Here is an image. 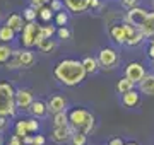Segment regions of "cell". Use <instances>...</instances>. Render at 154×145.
I'll list each match as a JSON object with an SVG mask.
<instances>
[{"instance_id":"6da1fadb","label":"cell","mask_w":154,"mask_h":145,"mask_svg":"<svg viewBox=\"0 0 154 145\" xmlns=\"http://www.w3.org/2000/svg\"><path fill=\"white\" fill-rule=\"evenodd\" d=\"M53 75L60 84L74 87V85H79L86 78L88 72L84 68L82 61L74 60V58H67V60H62L55 65Z\"/></svg>"},{"instance_id":"7a4b0ae2","label":"cell","mask_w":154,"mask_h":145,"mask_svg":"<svg viewBox=\"0 0 154 145\" xmlns=\"http://www.w3.org/2000/svg\"><path fill=\"white\" fill-rule=\"evenodd\" d=\"M69 125L74 132H82L89 135L94 130V116L84 108H75L69 113Z\"/></svg>"},{"instance_id":"3957f363","label":"cell","mask_w":154,"mask_h":145,"mask_svg":"<svg viewBox=\"0 0 154 145\" xmlns=\"http://www.w3.org/2000/svg\"><path fill=\"white\" fill-rule=\"evenodd\" d=\"M16 108V90L9 82H0V114L2 116H14Z\"/></svg>"},{"instance_id":"277c9868","label":"cell","mask_w":154,"mask_h":145,"mask_svg":"<svg viewBox=\"0 0 154 145\" xmlns=\"http://www.w3.org/2000/svg\"><path fill=\"white\" fill-rule=\"evenodd\" d=\"M22 45L26 48H31V46H38V43L41 39H45L43 33H41V26L36 24L34 21H29L24 28H22Z\"/></svg>"},{"instance_id":"5b68a950","label":"cell","mask_w":154,"mask_h":145,"mask_svg":"<svg viewBox=\"0 0 154 145\" xmlns=\"http://www.w3.org/2000/svg\"><path fill=\"white\" fill-rule=\"evenodd\" d=\"M34 63V55L29 50H12V55L5 65L7 68H26Z\"/></svg>"},{"instance_id":"8992f818","label":"cell","mask_w":154,"mask_h":145,"mask_svg":"<svg viewBox=\"0 0 154 145\" xmlns=\"http://www.w3.org/2000/svg\"><path fill=\"white\" fill-rule=\"evenodd\" d=\"M98 63H99V68L110 70L118 63V53L113 48H103L98 53Z\"/></svg>"},{"instance_id":"52a82bcc","label":"cell","mask_w":154,"mask_h":145,"mask_svg":"<svg viewBox=\"0 0 154 145\" xmlns=\"http://www.w3.org/2000/svg\"><path fill=\"white\" fill-rule=\"evenodd\" d=\"M144 75H146V67L142 63H139V61H130L125 67V77H128L135 84H139L142 80Z\"/></svg>"},{"instance_id":"ba28073f","label":"cell","mask_w":154,"mask_h":145,"mask_svg":"<svg viewBox=\"0 0 154 145\" xmlns=\"http://www.w3.org/2000/svg\"><path fill=\"white\" fill-rule=\"evenodd\" d=\"M149 12L146 10V9H142V7H134V9H128L127 10V16H125V21L127 22H130L132 26H137V28H140L144 22V19L147 17Z\"/></svg>"},{"instance_id":"9c48e42d","label":"cell","mask_w":154,"mask_h":145,"mask_svg":"<svg viewBox=\"0 0 154 145\" xmlns=\"http://www.w3.org/2000/svg\"><path fill=\"white\" fill-rule=\"evenodd\" d=\"M33 101H34L33 92L29 89H17L16 90V108L17 109H29Z\"/></svg>"},{"instance_id":"30bf717a","label":"cell","mask_w":154,"mask_h":145,"mask_svg":"<svg viewBox=\"0 0 154 145\" xmlns=\"http://www.w3.org/2000/svg\"><path fill=\"white\" fill-rule=\"evenodd\" d=\"M74 133V130H72L70 125H67V126H55L53 132H51V140L55 142V144H65L69 142Z\"/></svg>"},{"instance_id":"8fae6325","label":"cell","mask_w":154,"mask_h":145,"mask_svg":"<svg viewBox=\"0 0 154 145\" xmlns=\"http://www.w3.org/2000/svg\"><path fill=\"white\" fill-rule=\"evenodd\" d=\"M46 108H48V113H51V114H55V113H60V111H65L67 109V99L63 97V96H51L48 99V102H46Z\"/></svg>"},{"instance_id":"7c38bea8","label":"cell","mask_w":154,"mask_h":145,"mask_svg":"<svg viewBox=\"0 0 154 145\" xmlns=\"http://www.w3.org/2000/svg\"><path fill=\"white\" fill-rule=\"evenodd\" d=\"M122 104L125 108H137L140 104V90H128L125 94H122Z\"/></svg>"},{"instance_id":"4fadbf2b","label":"cell","mask_w":154,"mask_h":145,"mask_svg":"<svg viewBox=\"0 0 154 145\" xmlns=\"http://www.w3.org/2000/svg\"><path fill=\"white\" fill-rule=\"evenodd\" d=\"M139 90L140 94L146 96H154V73H146L144 78L139 82Z\"/></svg>"},{"instance_id":"5bb4252c","label":"cell","mask_w":154,"mask_h":145,"mask_svg":"<svg viewBox=\"0 0 154 145\" xmlns=\"http://www.w3.org/2000/svg\"><path fill=\"white\" fill-rule=\"evenodd\" d=\"M110 36L118 45H127V33L123 29V24H113L110 28Z\"/></svg>"},{"instance_id":"9a60e30c","label":"cell","mask_w":154,"mask_h":145,"mask_svg":"<svg viewBox=\"0 0 154 145\" xmlns=\"http://www.w3.org/2000/svg\"><path fill=\"white\" fill-rule=\"evenodd\" d=\"M63 4L69 10L75 12V14H82L89 9V0H63Z\"/></svg>"},{"instance_id":"2e32d148","label":"cell","mask_w":154,"mask_h":145,"mask_svg":"<svg viewBox=\"0 0 154 145\" xmlns=\"http://www.w3.org/2000/svg\"><path fill=\"white\" fill-rule=\"evenodd\" d=\"M29 111L34 118H43L46 116L48 108H46V102H43V101H33L31 106H29Z\"/></svg>"},{"instance_id":"e0dca14e","label":"cell","mask_w":154,"mask_h":145,"mask_svg":"<svg viewBox=\"0 0 154 145\" xmlns=\"http://www.w3.org/2000/svg\"><path fill=\"white\" fill-rule=\"evenodd\" d=\"M140 31H142V34L146 38L154 36V12H149L147 14V17L144 19L142 26H140Z\"/></svg>"},{"instance_id":"ac0fdd59","label":"cell","mask_w":154,"mask_h":145,"mask_svg":"<svg viewBox=\"0 0 154 145\" xmlns=\"http://www.w3.org/2000/svg\"><path fill=\"white\" fill-rule=\"evenodd\" d=\"M135 82H132L128 77H123L122 78H118V82H116V85H115V89H116V92L118 94H125V92H128V90H132V89H135Z\"/></svg>"},{"instance_id":"d6986e66","label":"cell","mask_w":154,"mask_h":145,"mask_svg":"<svg viewBox=\"0 0 154 145\" xmlns=\"http://www.w3.org/2000/svg\"><path fill=\"white\" fill-rule=\"evenodd\" d=\"M5 24L9 26V28L14 29L16 33L22 31V28H24V26H22V17L19 16V14H11V16H9V19H7V22H5Z\"/></svg>"},{"instance_id":"ffe728a7","label":"cell","mask_w":154,"mask_h":145,"mask_svg":"<svg viewBox=\"0 0 154 145\" xmlns=\"http://www.w3.org/2000/svg\"><path fill=\"white\" fill-rule=\"evenodd\" d=\"M82 65L86 68V72L88 73H96L99 68V63H98V58H94V56H86L82 60Z\"/></svg>"},{"instance_id":"44dd1931","label":"cell","mask_w":154,"mask_h":145,"mask_svg":"<svg viewBox=\"0 0 154 145\" xmlns=\"http://www.w3.org/2000/svg\"><path fill=\"white\" fill-rule=\"evenodd\" d=\"M14 38H16V31L12 28H9L7 24L0 28V41H2V43H11Z\"/></svg>"},{"instance_id":"7402d4cb","label":"cell","mask_w":154,"mask_h":145,"mask_svg":"<svg viewBox=\"0 0 154 145\" xmlns=\"http://www.w3.org/2000/svg\"><path fill=\"white\" fill-rule=\"evenodd\" d=\"M55 48H57V45L51 38H45L38 43V50L41 51V53H50V51H53Z\"/></svg>"},{"instance_id":"603a6c76","label":"cell","mask_w":154,"mask_h":145,"mask_svg":"<svg viewBox=\"0 0 154 145\" xmlns=\"http://www.w3.org/2000/svg\"><path fill=\"white\" fill-rule=\"evenodd\" d=\"M67 125H69V113H67V109L53 114V126H67Z\"/></svg>"},{"instance_id":"cb8c5ba5","label":"cell","mask_w":154,"mask_h":145,"mask_svg":"<svg viewBox=\"0 0 154 145\" xmlns=\"http://www.w3.org/2000/svg\"><path fill=\"white\" fill-rule=\"evenodd\" d=\"M69 142H70V145H86L88 144V135L82 133V132H74Z\"/></svg>"},{"instance_id":"d4e9b609","label":"cell","mask_w":154,"mask_h":145,"mask_svg":"<svg viewBox=\"0 0 154 145\" xmlns=\"http://www.w3.org/2000/svg\"><path fill=\"white\" fill-rule=\"evenodd\" d=\"M11 55H12V48L7 45V43H2V45H0V65L7 63L9 58H11Z\"/></svg>"},{"instance_id":"484cf974","label":"cell","mask_w":154,"mask_h":145,"mask_svg":"<svg viewBox=\"0 0 154 145\" xmlns=\"http://www.w3.org/2000/svg\"><path fill=\"white\" fill-rule=\"evenodd\" d=\"M38 16H39L41 21L50 22V21H51V17H53V10L50 9V5H41V7H38Z\"/></svg>"},{"instance_id":"4316f807","label":"cell","mask_w":154,"mask_h":145,"mask_svg":"<svg viewBox=\"0 0 154 145\" xmlns=\"http://www.w3.org/2000/svg\"><path fill=\"white\" fill-rule=\"evenodd\" d=\"M144 39H146V36L142 34V31H140V28H139L137 33L134 34L132 38L128 39V41H127V45H128V46H139V45L144 41Z\"/></svg>"},{"instance_id":"83f0119b","label":"cell","mask_w":154,"mask_h":145,"mask_svg":"<svg viewBox=\"0 0 154 145\" xmlns=\"http://www.w3.org/2000/svg\"><path fill=\"white\" fill-rule=\"evenodd\" d=\"M29 132H28V126H26V120H22V121H17L16 123V135H19V137H26Z\"/></svg>"},{"instance_id":"f1b7e54d","label":"cell","mask_w":154,"mask_h":145,"mask_svg":"<svg viewBox=\"0 0 154 145\" xmlns=\"http://www.w3.org/2000/svg\"><path fill=\"white\" fill-rule=\"evenodd\" d=\"M26 126H28L29 133H36L39 130V123L36 121V118L33 116V118H28V120H26Z\"/></svg>"},{"instance_id":"f546056e","label":"cell","mask_w":154,"mask_h":145,"mask_svg":"<svg viewBox=\"0 0 154 145\" xmlns=\"http://www.w3.org/2000/svg\"><path fill=\"white\" fill-rule=\"evenodd\" d=\"M38 9H34L33 5L31 7H28V9H26V10H24V14H22V17H24V19H26V21H34V19H36V16H38Z\"/></svg>"},{"instance_id":"4dcf8cb0","label":"cell","mask_w":154,"mask_h":145,"mask_svg":"<svg viewBox=\"0 0 154 145\" xmlns=\"http://www.w3.org/2000/svg\"><path fill=\"white\" fill-rule=\"evenodd\" d=\"M67 21H69V16H67L65 12H63V10L57 12V16H55V22H57V26H65Z\"/></svg>"},{"instance_id":"1f68e13d","label":"cell","mask_w":154,"mask_h":145,"mask_svg":"<svg viewBox=\"0 0 154 145\" xmlns=\"http://www.w3.org/2000/svg\"><path fill=\"white\" fill-rule=\"evenodd\" d=\"M48 4H50V9H51L53 12L63 10V2H62V0H50Z\"/></svg>"},{"instance_id":"d6a6232c","label":"cell","mask_w":154,"mask_h":145,"mask_svg":"<svg viewBox=\"0 0 154 145\" xmlns=\"http://www.w3.org/2000/svg\"><path fill=\"white\" fill-rule=\"evenodd\" d=\"M41 33H43L45 38H51L57 33V29H55V26H41Z\"/></svg>"},{"instance_id":"836d02e7","label":"cell","mask_w":154,"mask_h":145,"mask_svg":"<svg viewBox=\"0 0 154 145\" xmlns=\"http://www.w3.org/2000/svg\"><path fill=\"white\" fill-rule=\"evenodd\" d=\"M57 34H58V38L60 39H69L70 38V31H69L65 26H60V28L57 29Z\"/></svg>"},{"instance_id":"e575fe53","label":"cell","mask_w":154,"mask_h":145,"mask_svg":"<svg viewBox=\"0 0 154 145\" xmlns=\"http://www.w3.org/2000/svg\"><path fill=\"white\" fill-rule=\"evenodd\" d=\"M120 4L123 9H134V7H137L139 5V0H120Z\"/></svg>"},{"instance_id":"d590c367","label":"cell","mask_w":154,"mask_h":145,"mask_svg":"<svg viewBox=\"0 0 154 145\" xmlns=\"http://www.w3.org/2000/svg\"><path fill=\"white\" fill-rule=\"evenodd\" d=\"M45 137L43 135H34L33 137V145H45Z\"/></svg>"},{"instance_id":"8d00e7d4","label":"cell","mask_w":154,"mask_h":145,"mask_svg":"<svg viewBox=\"0 0 154 145\" xmlns=\"http://www.w3.org/2000/svg\"><path fill=\"white\" fill-rule=\"evenodd\" d=\"M9 145H22V138L19 135H14V137L9 140Z\"/></svg>"},{"instance_id":"74e56055","label":"cell","mask_w":154,"mask_h":145,"mask_svg":"<svg viewBox=\"0 0 154 145\" xmlns=\"http://www.w3.org/2000/svg\"><path fill=\"white\" fill-rule=\"evenodd\" d=\"M50 0H31V5L34 7V9H38V7L45 5V4H48Z\"/></svg>"},{"instance_id":"f35d334b","label":"cell","mask_w":154,"mask_h":145,"mask_svg":"<svg viewBox=\"0 0 154 145\" xmlns=\"http://www.w3.org/2000/svg\"><path fill=\"white\" fill-rule=\"evenodd\" d=\"M108 145H125V142H123L120 137H115V138H111L110 142H108Z\"/></svg>"},{"instance_id":"ab89813d","label":"cell","mask_w":154,"mask_h":145,"mask_svg":"<svg viewBox=\"0 0 154 145\" xmlns=\"http://www.w3.org/2000/svg\"><path fill=\"white\" fill-rule=\"evenodd\" d=\"M22 144L24 145H33V137L31 135H26V137H22Z\"/></svg>"},{"instance_id":"60d3db41","label":"cell","mask_w":154,"mask_h":145,"mask_svg":"<svg viewBox=\"0 0 154 145\" xmlns=\"http://www.w3.org/2000/svg\"><path fill=\"white\" fill-rule=\"evenodd\" d=\"M5 125H7V116H2L0 114V132L5 128Z\"/></svg>"},{"instance_id":"b9f144b4","label":"cell","mask_w":154,"mask_h":145,"mask_svg":"<svg viewBox=\"0 0 154 145\" xmlns=\"http://www.w3.org/2000/svg\"><path fill=\"white\" fill-rule=\"evenodd\" d=\"M89 7L91 9H99V0H89Z\"/></svg>"},{"instance_id":"7bdbcfd3","label":"cell","mask_w":154,"mask_h":145,"mask_svg":"<svg viewBox=\"0 0 154 145\" xmlns=\"http://www.w3.org/2000/svg\"><path fill=\"white\" fill-rule=\"evenodd\" d=\"M147 55H149V58H151V60H154V45H149Z\"/></svg>"},{"instance_id":"ee69618b","label":"cell","mask_w":154,"mask_h":145,"mask_svg":"<svg viewBox=\"0 0 154 145\" xmlns=\"http://www.w3.org/2000/svg\"><path fill=\"white\" fill-rule=\"evenodd\" d=\"M125 145H139L137 142H125Z\"/></svg>"},{"instance_id":"f6af8a7d","label":"cell","mask_w":154,"mask_h":145,"mask_svg":"<svg viewBox=\"0 0 154 145\" xmlns=\"http://www.w3.org/2000/svg\"><path fill=\"white\" fill-rule=\"evenodd\" d=\"M149 41H151V45H154V36H151V38H149Z\"/></svg>"},{"instance_id":"bcb514c9","label":"cell","mask_w":154,"mask_h":145,"mask_svg":"<svg viewBox=\"0 0 154 145\" xmlns=\"http://www.w3.org/2000/svg\"><path fill=\"white\" fill-rule=\"evenodd\" d=\"M152 7H154V0H152Z\"/></svg>"}]
</instances>
